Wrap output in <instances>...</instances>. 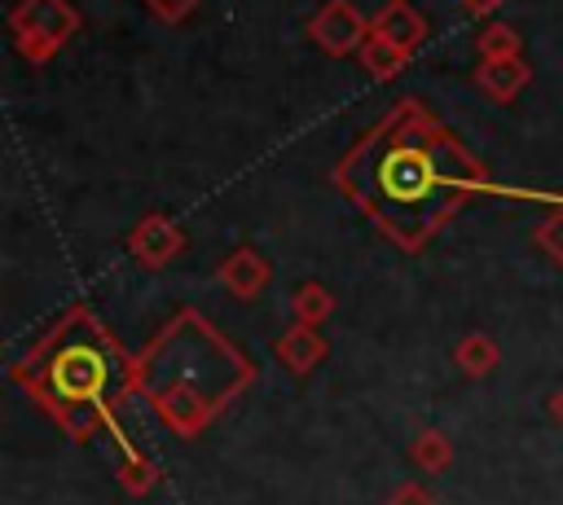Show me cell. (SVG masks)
<instances>
[{"mask_svg":"<svg viewBox=\"0 0 563 505\" xmlns=\"http://www.w3.org/2000/svg\"><path fill=\"white\" fill-rule=\"evenodd\" d=\"M308 40L330 53V57H356L361 44L369 40V18L352 4V0H325L312 18H308Z\"/></svg>","mask_w":563,"mask_h":505,"instance_id":"5","label":"cell"},{"mask_svg":"<svg viewBox=\"0 0 563 505\" xmlns=\"http://www.w3.org/2000/svg\"><path fill=\"white\" fill-rule=\"evenodd\" d=\"M497 360H501V347H497L484 329L462 334L457 347H453V364H457L466 378H488V373L497 369Z\"/></svg>","mask_w":563,"mask_h":505,"instance_id":"12","label":"cell"},{"mask_svg":"<svg viewBox=\"0 0 563 505\" xmlns=\"http://www.w3.org/2000/svg\"><path fill=\"white\" fill-rule=\"evenodd\" d=\"M475 83H479V92H484L488 101L506 105V101H515V97L532 83V66H528L523 53H515V57H479Z\"/></svg>","mask_w":563,"mask_h":505,"instance_id":"9","label":"cell"},{"mask_svg":"<svg viewBox=\"0 0 563 505\" xmlns=\"http://www.w3.org/2000/svg\"><path fill=\"white\" fill-rule=\"evenodd\" d=\"M334 184L405 255H418L475 193H497L488 167L418 97H400L334 162Z\"/></svg>","mask_w":563,"mask_h":505,"instance_id":"1","label":"cell"},{"mask_svg":"<svg viewBox=\"0 0 563 505\" xmlns=\"http://www.w3.org/2000/svg\"><path fill=\"white\" fill-rule=\"evenodd\" d=\"M510 198H545V202H554V211L532 228V242L541 246V255H550V263L563 268V198H554V193H528V189H510Z\"/></svg>","mask_w":563,"mask_h":505,"instance_id":"15","label":"cell"},{"mask_svg":"<svg viewBox=\"0 0 563 505\" xmlns=\"http://www.w3.org/2000/svg\"><path fill=\"white\" fill-rule=\"evenodd\" d=\"M457 4H462L466 13H475V18H488V13H493V9H501L506 0H457Z\"/></svg>","mask_w":563,"mask_h":505,"instance_id":"20","label":"cell"},{"mask_svg":"<svg viewBox=\"0 0 563 505\" xmlns=\"http://www.w3.org/2000/svg\"><path fill=\"white\" fill-rule=\"evenodd\" d=\"M79 9L70 0H18L9 9V35L18 53L35 66L53 61L79 35Z\"/></svg>","mask_w":563,"mask_h":505,"instance_id":"4","label":"cell"},{"mask_svg":"<svg viewBox=\"0 0 563 505\" xmlns=\"http://www.w3.org/2000/svg\"><path fill=\"white\" fill-rule=\"evenodd\" d=\"M9 378L53 417L62 435L92 444L97 435L114 439L123 430L119 408L136 391V360L88 303H75L22 360H13Z\"/></svg>","mask_w":563,"mask_h":505,"instance_id":"2","label":"cell"},{"mask_svg":"<svg viewBox=\"0 0 563 505\" xmlns=\"http://www.w3.org/2000/svg\"><path fill=\"white\" fill-rule=\"evenodd\" d=\"M475 48H479V57H515V53H523V40L510 22H488L475 35Z\"/></svg>","mask_w":563,"mask_h":505,"instance_id":"17","label":"cell"},{"mask_svg":"<svg viewBox=\"0 0 563 505\" xmlns=\"http://www.w3.org/2000/svg\"><path fill=\"white\" fill-rule=\"evenodd\" d=\"M409 461L422 465L427 474H444L449 461H453V439L440 426H418L413 439H409Z\"/></svg>","mask_w":563,"mask_h":505,"instance_id":"14","label":"cell"},{"mask_svg":"<svg viewBox=\"0 0 563 505\" xmlns=\"http://www.w3.org/2000/svg\"><path fill=\"white\" fill-rule=\"evenodd\" d=\"M273 356H277L282 369H290L295 378H308V373L330 356V347H325V338H321L317 325H290V329L273 343Z\"/></svg>","mask_w":563,"mask_h":505,"instance_id":"10","label":"cell"},{"mask_svg":"<svg viewBox=\"0 0 563 505\" xmlns=\"http://www.w3.org/2000/svg\"><path fill=\"white\" fill-rule=\"evenodd\" d=\"M334 307H339V299H334V290L321 285V281H299L295 294H290V316H295V325H325V321L334 316Z\"/></svg>","mask_w":563,"mask_h":505,"instance_id":"13","label":"cell"},{"mask_svg":"<svg viewBox=\"0 0 563 505\" xmlns=\"http://www.w3.org/2000/svg\"><path fill=\"white\" fill-rule=\"evenodd\" d=\"M369 35H378L383 44L400 48L405 57H413L427 44V18H422V9H413V0H387L369 18Z\"/></svg>","mask_w":563,"mask_h":505,"instance_id":"7","label":"cell"},{"mask_svg":"<svg viewBox=\"0 0 563 505\" xmlns=\"http://www.w3.org/2000/svg\"><path fill=\"white\" fill-rule=\"evenodd\" d=\"M383 505H440V501H435V496H431L422 483H400V487H396V492H391Z\"/></svg>","mask_w":563,"mask_h":505,"instance_id":"19","label":"cell"},{"mask_svg":"<svg viewBox=\"0 0 563 505\" xmlns=\"http://www.w3.org/2000/svg\"><path fill=\"white\" fill-rule=\"evenodd\" d=\"M251 382L255 364L198 307H180L136 356V391L180 439L202 435Z\"/></svg>","mask_w":563,"mask_h":505,"instance_id":"3","label":"cell"},{"mask_svg":"<svg viewBox=\"0 0 563 505\" xmlns=\"http://www.w3.org/2000/svg\"><path fill=\"white\" fill-rule=\"evenodd\" d=\"M114 448H119V470H114V474H119V487H123V492H132V496L150 492V487L158 483V465H154V461L132 444V435H128V430H119V435H114Z\"/></svg>","mask_w":563,"mask_h":505,"instance_id":"11","label":"cell"},{"mask_svg":"<svg viewBox=\"0 0 563 505\" xmlns=\"http://www.w3.org/2000/svg\"><path fill=\"white\" fill-rule=\"evenodd\" d=\"M145 9H150L158 22L176 26V22H185V18L198 9V0H145Z\"/></svg>","mask_w":563,"mask_h":505,"instance_id":"18","label":"cell"},{"mask_svg":"<svg viewBox=\"0 0 563 505\" xmlns=\"http://www.w3.org/2000/svg\"><path fill=\"white\" fill-rule=\"evenodd\" d=\"M356 61H361V70L369 75V79H378V83H387V79H396L400 70H405V53L400 48H391V44H383L378 35H369L365 44H361V53H356Z\"/></svg>","mask_w":563,"mask_h":505,"instance_id":"16","label":"cell"},{"mask_svg":"<svg viewBox=\"0 0 563 505\" xmlns=\"http://www.w3.org/2000/svg\"><path fill=\"white\" fill-rule=\"evenodd\" d=\"M545 413H550V422H554V426H563V382L550 391V400H545Z\"/></svg>","mask_w":563,"mask_h":505,"instance_id":"21","label":"cell"},{"mask_svg":"<svg viewBox=\"0 0 563 505\" xmlns=\"http://www.w3.org/2000/svg\"><path fill=\"white\" fill-rule=\"evenodd\" d=\"M180 250H185V228H180L172 215H163V211L141 215L136 228L128 233V255H132L136 268L158 272V268H167L172 259H180Z\"/></svg>","mask_w":563,"mask_h":505,"instance_id":"6","label":"cell"},{"mask_svg":"<svg viewBox=\"0 0 563 505\" xmlns=\"http://www.w3.org/2000/svg\"><path fill=\"white\" fill-rule=\"evenodd\" d=\"M216 281H220L233 299H260V294L268 290V281H273V263H268L255 246H238V250H229V255L220 259Z\"/></svg>","mask_w":563,"mask_h":505,"instance_id":"8","label":"cell"}]
</instances>
